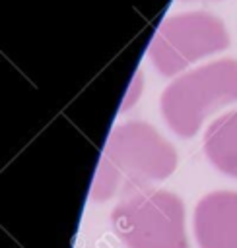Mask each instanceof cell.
<instances>
[{"label": "cell", "instance_id": "277c9868", "mask_svg": "<svg viewBox=\"0 0 237 248\" xmlns=\"http://www.w3.org/2000/svg\"><path fill=\"white\" fill-rule=\"evenodd\" d=\"M229 35L223 21L208 12H186L165 17L148 54L161 76H175L188 64L227 48Z\"/></svg>", "mask_w": 237, "mask_h": 248}, {"label": "cell", "instance_id": "7a4b0ae2", "mask_svg": "<svg viewBox=\"0 0 237 248\" xmlns=\"http://www.w3.org/2000/svg\"><path fill=\"white\" fill-rule=\"evenodd\" d=\"M237 101V60L221 58L179 76L161 93L165 124L181 138H192L206 116Z\"/></svg>", "mask_w": 237, "mask_h": 248}, {"label": "cell", "instance_id": "5b68a950", "mask_svg": "<svg viewBox=\"0 0 237 248\" xmlns=\"http://www.w3.org/2000/svg\"><path fill=\"white\" fill-rule=\"evenodd\" d=\"M194 236L200 248H237V192H212L196 203Z\"/></svg>", "mask_w": 237, "mask_h": 248}, {"label": "cell", "instance_id": "6da1fadb", "mask_svg": "<svg viewBox=\"0 0 237 248\" xmlns=\"http://www.w3.org/2000/svg\"><path fill=\"white\" fill-rule=\"evenodd\" d=\"M175 169L177 151L153 126L140 120L124 122L107 138L89 198L124 200L165 180Z\"/></svg>", "mask_w": 237, "mask_h": 248}, {"label": "cell", "instance_id": "8992f818", "mask_svg": "<svg viewBox=\"0 0 237 248\" xmlns=\"http://www.w3.org/2000/svg\"><path fill=\"white\" fill-rule=\"evenodd\" d=\"M204 153L220 172L237 178V110L218 116L206 128Z\"/></svg>", "mask_w": 237, "mask_h": 248}, {"label": "cell", "instance_id": "3957f363", "mask_svg": "<svg viewBox=\"0 0 237 248\" xmlns=\"http://www.w3.org/2000/svg\"><path fill=\"white\" fill-rule=\"evenodd\" d=\"M111 227L126 248H188L185 205L167 190H146L120 200Z\"/></svg>", "mask_w": 237, "mask_h": 248}]
</instances>
